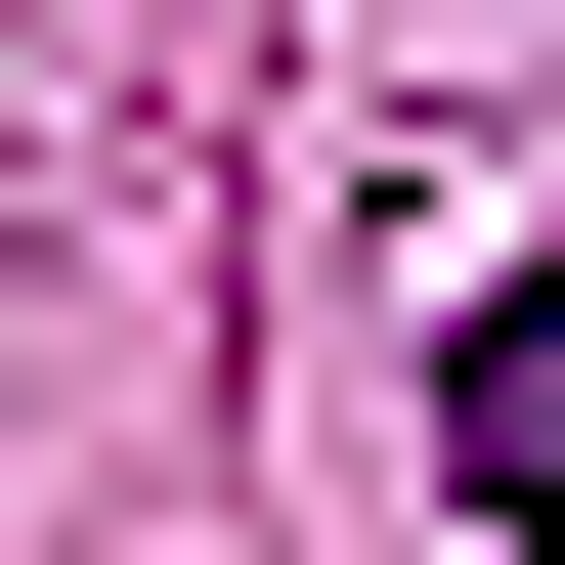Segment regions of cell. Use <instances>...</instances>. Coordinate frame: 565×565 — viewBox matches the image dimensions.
<instances>
[{
  "instance_id": "obj_1",
  "label": "cell",
  "mask_w": 565,
  "mask_h": 565,
  "mask_svg": "<svg viewBox=\"0 0 565 565\" xmlns=\"http://www.w3.org/2000/svg\"><path fill=\"white\" fill-rule=\"evenodd\" d=\"M435 479H479V522H565V262H479V349H435Z\"/></svg>"
}]
</instances>
